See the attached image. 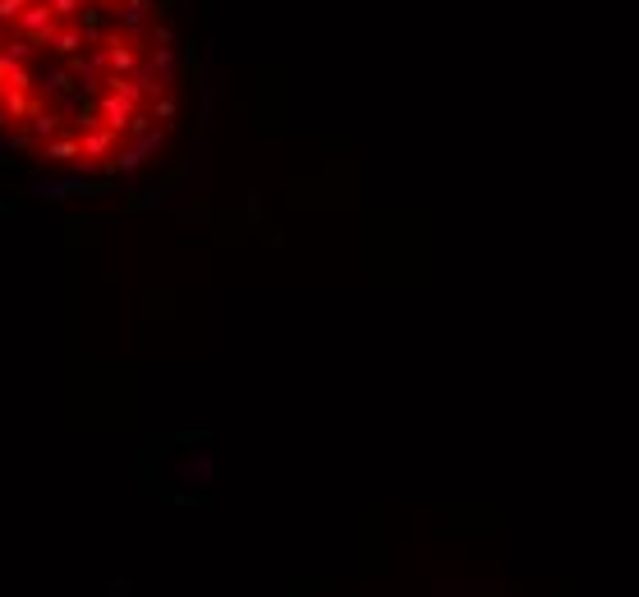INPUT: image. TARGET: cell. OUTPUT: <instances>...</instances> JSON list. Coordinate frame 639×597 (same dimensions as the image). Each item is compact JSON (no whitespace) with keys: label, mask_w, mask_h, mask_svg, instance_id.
<instances>
[{"label":"cell","mask_w":639,"mask_h":597,"mask_svg":"<svg viewBox=\"0 0 639 597\" xmlns=\"http://www.w3.org/2000/svg\"><path fill=\"white\" fill-rule=\"evenodd\" d=\"M115 14H120V33L143 37V23L157 14V5H152V0H120V5H115Z\"/></svg>","instance_id":"7a4b0ae2"},{"label":"cell","mask_w":639,"mask_h":597,"mask_svg":"<svg viewBox=\"0 0 639 597\" xmlns=\"http://www.w3.org/2000/svg\"><path fill=\"white\" fill-rule=\"evenodd\" d=\"M83 51H92L88 37H83L79 19H69L56 28V37H51V46H46V56H51V65H69L74 56H83Z\"/></svg>","instance_id":"6da1fadb"},{"label":"cell","mask_w":639,"mask_h":597,"mask_svg":"<svg viewBox=\"0 0 639 597\" xmlns=\"http://www.w3.org/2000/svg\"><path fill=\"white\" fill-rule=\"evenodd\" d=\"M5 37H10V28H0V42H5Z\"/></svg>","instance_id":"8992f818"},{"label":"cell","mask_w":639,"mask_h":597,"mask_svg":"<svg viewBox=\"0 0 639 597\" xmlns=\"http://www.w3.org/2000/svg\"><path fill=\"white\" fill-rule=\"evenodd\" d=\"M46 5H51V14H56L60 23H69V19H79L88 0H46Z\"/></svg>","instance_id":"3957f363"},{"label":"cell","mask_w":639,"mask_h":597,"mask_svg":"<svg viewBox=\"0 0 639 597\" xmlns=\"http://www.w3.org/2000/svg\"><path fill=\"white\" fill-rule=\"evenodd\" d=\"M42 5H46V0H42Z\"/></svg>","instance_id":"ba28073f"},{"label":"cell","mask_w":639,"mask_h":597,"mask_svg":"<svg viewBox=\"0 0 639 597\" xmlns=\"http://www.w3.org/2000/svg\"><path fill=\"white\" fill-rule=\"evenodd\" d=\"M23 10H28V0H0V28H14Z\"/></svg>","instance_id":"277c9868"},{"label":"cell","mask_w":639,"mask_h":597,"mask_svg":"<svg viewBox=\"0 0 639 597\" xmlns=\"http://www.w3.org/2000/svg\"><path fill=\"white\" fill-rule=\"evenodd\" d=\"M175 33L166 28V23H152V33H148V46H171Z\"/></svg>","instance_id":"5b68a950"},{"label":"cell","mask_w":639,"mask_h":597,"mask_svg":"<svg viewBox=\"0 0 639 597\" xmlns=\"http://www.w3.org/2000/svg\"><path fill=\"white\" fill-rule=\"evenodd\" d=\"M106 5H120V0H106Z\"/></svg>","instance_id":"52a82bcc"}]
</instances>
